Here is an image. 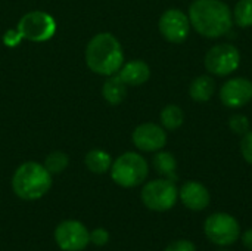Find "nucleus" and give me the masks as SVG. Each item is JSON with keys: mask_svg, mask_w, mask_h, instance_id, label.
<instances>
[{"mask_svg": "<svg viewBox=\"0 0 252 251\" xmlns=\"http://www.w3.org/2000/svg\"><path fill=\"white\" fill-rule=\"evenodd\" d=\"M188 16L195 31L208 38L227 34L233 25L232 12L221 0H195Z\"/></svg>", "mask_w": 252, "mask_h": 251, "instance_id": "f257e3e1", "label": "nucleus"}, {"mask_svg": "<svg viewBox=\"0 0 252 251\" xmlns=\"http://www.w3.org/2000/svg\"><path fill=\"white\" fill-rule=\"evenodd\" d=\"M86 64L99 75H114L124 64V52L118 38L111 33H99L86 46Z\"/></svg>", "mask_w": 252, "mask_h": 251, "instance_id": "f03ea898", "label": "nucleus"}, {"mask_svg": "<svg viewBox=\"0 0 252 251\" xmlns=\"http://www.w3.org/2000/svg\"><path fill=\"white\" fill-rule=\"evenodd\" d=\"M52 188V175L47 169L35 161L22 163L13 173L12 189L24 201L43 198Z\"/></svg>", "mask_w": 252, "mask_h": 251, "instance_id": "7ed1b4c3", "label": "nucleus"}, {"mask_svg": "<svg viewBox=\"0 0 252 251\" xmlns=\"http://www.w3.org/2000/svg\"><path fill=\"white\" fill-rule=\"evenodd\" d=\"M111 178L121 188H136L142 185L149 173L146 160L137 152H124L111 166Z\"/></svg>", "mask_w": 252, "mask_h": 251, "instance_id": "20e7f679", "label": "nucleus"}, {"mask_svg": "<svg viewBox=\"0 0 252 251\" xmlns=\"http://www.w3.org/2000/svg\"><path fill=\"white\" fill-rule=\"evenodd\" d=\"M142 203L152 212H168L171 210L179 198V191L170 179H155L148 182L142 188Z\"/></svg>", "mask_w": 252, "mask_h": 251, "instance_id": "39448f33", "label": "nucleus"}, {"mask_svg": "<svg viewBox=\"0 0 252 251\" xmlns=\"http://www.w3.org/2000/svg\"><path fill=\"white\" fill-rule=\"evenodd\" d=\"M16 30L22 36V40L41 43L50 40L56 33V21L52 15L43 10H32L25 13L18 25Z\"/></svg>", "mask_w": 252, "mask_h": 251, "instance_id": "423d86ee", "label": "nucleus"}, {"mask_svg": "<svg viewBox=\"0 0 252 251\" xmlns=\"http://www.w3.org/2000/svg\"><path fill=\"white\" fill-rule=\"evenodd\" d=\"M204 232L216 246L227 247L238 241L241 235V226L233 216L227 213H214L205 220Z\"/></svg>", "mask_w": 252, "mask_h": 251, "instance_id": "0eeeda50", "label": "nucleus"}, {"mask_svg": "<svg viewBox=\"0 0 252 251\" xmlns=\"http://www.w3.org/2000/svg\"><path fill=\"white\" fill-rule=\"evenodd\" d=\"M241 64V53L236 46L230 43H220L213 46L205 55V68L219 77L229 75L236 71Z\"/></svg>", "mask_w": 252, "mask_h": 251, "instance_id": "6e6552de", "label": "nucleus"}, {"mask_svg": "<svg viewBox=\"0 0 252 251\" xmlns=\"http://www.w3.org/2000/svg\"><path fill=\"white\" fill-rule=\"evenodd\" d=\"M55 241L62 251H83L90 244V231L80 220L68 219L56 226Z\"/></svg>", "mask_w": 252, "mask_h": 251, "instance_id": "1a4fd4ad", "label": "nucleus"}, {"mask_svg": "<svg viewBox=\"0 0 252 251\" xmlns=\"http://www.w3.org/2000/svg\"><path fill=\"white\" fill-rule=\"evenodd\" d=\"M158 27L159 33L167 41L183 43L188 38L192 25L189 16L180 9H168L161 15Z\"/></svg>", "mask_w": 252, "mask_h": 251, "instance_id": "9d476101", "label": "nucleus"}, {"mask_svg": "<svg viewBox=\"0 0 252 251\" xmlns=\"http://www.w3.org/2000/svg\"><path fill=\"white\" fill-rule=\"evenodd\" d=\"M131 141L134 146L143 152H157L165 146L167 133L164 127L155 123H143L134 129Z\"/></svg>", "mask_w": 252, "mask_h": 251, "instance_id": "9b49d317", "label": "nucleus"}, {"mask_svg": "<svg viewBox=\"0 0 252 251\" xmlns=\"http://www.w3.org/2000/svg\"><path fill=\"white\" fill-rule=\"evenodd\" d=\"M220 99L227 108H241L252 99V81L244 77H235L226 81L220 89Z\"/></svg>", "mask_w": 252, "mask_h": 251, "instance_id": "f8f14e48", "label": "nucleus"}, {"mask_svg": "<svg viewBox=\"0 0 252 251\" xmlns=\"http://www.w3.org/2000/svg\"><path fill=\"white\" fill-rule=\"evenodd\" d=\"M179 197H180L183 206L193 212H202L210 204L208 189L201 182H195V180L186 182L182 186Z\"/></svg>", "mask_w": 252, "mask_h": 251, "instance_id": "ddd939ff", "label": "nucleus"}, {"mask_svg": "<svg viewBox=\"0 0 252 251\" xmlns=\"http://www.w3.org/2000/svg\"><path fill=\"white\" fill-rule=\"evenodd\" d=\"M117 74L127 86H142L149 80L151 68L142 59H133L127 64H123Z\"/></svg>", "mask_w": 252, "mask_h": 251, "instance_id": "4468645a", "label": "nucleus"}, {"mask_svg": "<svg viewBox=\"0 0 252 251\" xmlns=\"http://www.w3.org/2000/svg\"><path fill=\"white\" fill-rule=\"evenodd\" d=\"M102 96L108 104L118 105L127 96V84L120 78L118 74L109 75L102 86Z\"/></svg>", "mask_w": 252, "mask_h": 251, "instance_id": "2eb2a0df", "label": "nucleus"}, {"mask_svg": "<svg viewBox=\"0 0 252 251\" xmlns=\"http://www.w3.org/2000/svg\"><path fill=\"white\" fill-rule=\"evenodd\" d=\"M216 92V81L210 75L196 77L189 87L190 98L196 102H207L213 98Z\"/></svg>", "mask_w": 252, "mask_h": 251, "instance_id": "dca6fc26", "label": "nucleus"}, {"mask_svg": "<svg viewBox=\"0 0 252 251\" xmlns=\"http://www.w3.org/2000/svg\"><path fill=\"white\" fill-rule=\"evenodd\" d=\"M84 164H86V167L92 173H94V175H103V173H106V172L111 170L112 158L103 149H92V151H89L86 154Z\"/></svg>", "mask_w": 252, "mask_h": 251, "instance_id": "f3484780", "label": "nucleus"}, {"mask_svg": "<svg viewBox=\"0 0 252 251\" xmlns=\"http://www.w3.org/2000/svg\"><path fill=\"white\" fill-rule=\"evenodd\" d=\"M152 164L155 167V170L164 176L165 179H170V180H177V175H176V170H177V161L174 158V155L171 152H165V151H157V154L154 155V160H152Z\"/></svg>", "mask_w": 252, "mask_h": 251, "instance_id": "a211bd4d", "label": "nucleus"}, {"mask_svg": "<svg viewBox=\"0 0 252 251\" xmlns=\"http://www.w3.org/2000/svg\"><path fill=\"white\" fill-rule=\"evenodd\" d=\"M159 120L164 129L167 130H177L183 121H185V114L182 111V108L179 105H167L162 108L161 114H159Z\"/></svg>", "mask_w": 252, "mask_h": 251, "instance_id": "6ab92c4d", "label": "nucleus"}, {"mask_svg": "<svg viewBox=\"0 0 252 251\" xmlns=\"http://www.w3.org/2000/svg\"><path fill=\"white\" fill-rule=\"evenodd\" d=\"M69 164V157L62 152V151H53L50 152L46 160H44V167L47 169V172L53 176V175H59L62 173Z\"/></svg>", "mask_w": 252, "mask_h": 251, "instance_id": "aec40b11", "label": "nucleus"}, {"mask_svg": "<svg viewBox=\"0 0 252 251\" xmlns=\"http://www.w3.org/2000/svg\"><path fill=\"white\" fill-rule=\"evenodd\" d=\"M236 25L242 28L252 27V0H239L233 10Z\"/></svg>", "mask_w": 252, "mask_h": 251, "instance_id": "412c9836", "label": "nucleus"}, {"mask_svg": "<svg viewBox=\"0 0 252 251\" xmlns=\"http://www.w3.org/2000/svg\"><path fill=\"white\" fill-rule=\"evenodd\" d=\"M229 126L236 135H245L250 132V120L244 114H235L229 118Z\"/></svg>", "mask_w": 252, "mask_h": 251, "instance_id": "4be33fe9", "label": "nucleus"}, {"mask_svg": "<svg viewBox=\"0 0 252 251\" xmlns=\"http://www.w3.org/2000/svg\"><path fill=\"white\" fill-rule=\"evenodd\" d=\"M109 243V232L105 228H96L90 232V244L96 247H105Z\"/></svg>", "mask_w": 252, "mask_h": 251, "instance_id": "5701e85b", "label": "nucleus"}, {"mask_svg": "<svg viewBox=\"0 0 252 251\" xmlns=\"http://www.w3.org/2000/svg\"><path fill=\"white\" fill-rule=\"evenodd\" d=\"M241 152H242V157L245 158V161L252 164V132H248L244 135V138L241 141Z\"/></svg>", "mask_w": 252, "mask_h": 251, "instance_id": "b1692460", "label": "nucleus"}, {"mask_svg": "<svg viewBox=\"0 0 252 251\" xmlns=\"http://www.w3.org/2000/svg\"><path fill=\"white\" fill-rule=\"evenodd\" d=\"M21 41H22V36L19 34V31L16 28L15 30H7L3 34V44L7 46V47H15Z\"/></svg>", "mask_w": 252, "mask_h": 251, "instance_id": "393cba45", "label": "nucleus"}, {"mask_svg": "<svg viewBox=\"0 0 252 251\" xmlns=\"http://www.w3.org/2000/svg\"><path fill=\"white\" fill-rule=\"evenodd\" d=\"M164 251H196V247L193 243H190L188 240H177V241L171 243Z\"/></svg>", "mask_w": 252, "mask_h": 251, "instance_id": "a878e982", "label": "nucleus"}, {"mask_svg": "<svg viewBox=\"0 0 252 251\" xmlns=\"http://www.w3.org/2000/svg\"><path fill=\"white\" fill-rule=\"evenodd\" d=\"M242 241H244V244H245V247H247V249L252 250V229H248V231L244 234Z\"/></svg>", "mask_w": 252, "mask_h": 251, "instance_id": "bb28decb", "label": "nucleus"}, {"mask_svg": "<svg viewBox=\"0 0 252 251\" xmlns=\"http://www.w3.org/2000/svg\"><path fill=\"white\" fill-rule=\"evenodd\" d=\"M220 251H227V250H220Z\"/></svg>", "mask_w": 252, "mask_h": 251, "instance_id": "cd10ccee", "label": "nucleus"}]
</instances>
